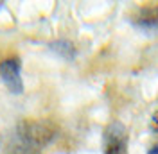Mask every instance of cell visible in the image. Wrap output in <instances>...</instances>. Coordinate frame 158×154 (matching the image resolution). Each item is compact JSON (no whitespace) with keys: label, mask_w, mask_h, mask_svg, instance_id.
Listing matches in <instances>:
<instances>
[{"label":"cell","mask_w":158,"mask_h":154,"mask_svg":"<svg viewBox=\"0 0 158 154\" xmlns=\"http://www.w3.org/2000/svg\"><path fill=\"white\" fill-rule=\"evenodd\" d=\"M52 50L58 52L59 56H63L65 59H74V56H76V48H74V45H72L70 41H65V39L52 43Z\"/></svg>","instance_id":"obj_5"},{"label":"cell","mask_w":158,"mask_h":154,"mask_svg":"<svg viewBox=\"0 0 158 154\" xmlns=\"http://www.w3.org/2000/svg\"><path fill=\"white\" fill-rule=\"evenodd\" d=\"M2 6H4V4H2V2H0V7H2Z\"/></svg>","instance_id":"obj_8"},{"label":"cell","mask_w":158,"mask_h":154,"mask_svg":"<svg viewBox=\"0 0 158 154\" xmlns=\"http://www.w3.org/2000/svg\"><path fill=\"white\" fill-rule=\"evenodd\" d=\"M104 154H128V129L120 122H111L102 138Z\"/></svg>","instance_id":"obj_2"},{"label":"cell","mask_w":158,"mask_h":154,"mask_svg":"<svg viewBox=\"0 0 158 154\" xmlns=\"http://www.w3.org/2000/svg\"><path fill=\"white\" fill-rule=\"evenodd\" d=\"M133 23L140 27L146 32H158V6H149V7H142L137 13V16L133 20Z\"/></svg>","instance_id":"obj_4"},{"label":"cell","mask_w":158,"mask_h":154,"mask_svg":"<svg viewBox=\"0 0 158 154\" xmlns=\"http://www.w3.org/2000/svg\"><path fill=\"white\" fill-rule=\"evenodd\" d=\"M153 124H155V127L158 129V111L155 113V116H153Z\"/></svg>","instance_id":"obj_7"},{"label":"cell","mask_w":158,"mask_h":154,"mask_svg":"<svg viewBox=\"0 0 158 154\" xmlns=\"http://www.w3.org/2000/svg\"><path fill=\"white\" fill-rule=\"evenodd\" d=\"M148 154H158V145H155V147H151Z\"/></svg>","instance_id":"obj_6"},{"label":"cell","mask_w":158,"mask_h":154,"mask_svg":"<svg viewBox=\"0 0 158 154\" xmlns=\"http://www.w3.org/2000/svg\"><path fill=\"white\" fill-rule=\"evenodd\" d=\"M54 136V129L43 122H23L18 127V149L31 154L47 145Z\"/></svg>","instance_id":"obj_1"},{"label":"cell","mask_w":158,"mask_h":154,"mask_svg":"<svg viewBox=\"0 0 158 154\" xmlns=\"http://www.w3.org/2000/svg\"><path fill=\"white\" fill-rule=\"evenodd\" d=\"M0 77L4 84L7 86L11 93L20 95L23 91V81H22V65L18 58L4 59L0 63Z\"/></svg>","instance_id":"obj_3"}]
</instances>
